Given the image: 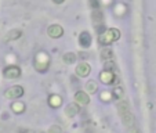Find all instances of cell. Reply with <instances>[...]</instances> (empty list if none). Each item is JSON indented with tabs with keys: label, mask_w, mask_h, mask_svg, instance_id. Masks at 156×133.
I'll use <instances>...</instances> for the list:
<instances>
[{
	"label": "cell",
	"mask_w": 156,
	"mask_h": 133,
	"mask_svg": "<svg viewBox=\"0 0 156 133\" xmlns=\"http://www.w3.org/2000/svg\"><path fill=\"white\" fill-rule=\"evenodd\" d=\"M101 56H102V60H108L112 57V51H111V49H104L101 51Z\"/></svg>",
	"instance_id": "9a60e30c"
},
{
	"label": "cell",
	"mask_w": 156,
	"mask_h": 133,
	"mask_svg": "<svg viewBox=\"0 0 156 133\" xmlns=\"http://www.w3.org/2000/svg\"><path fill=\"white\" fill-rule=\"evenodd\" d=\"M35 67L37 71H44L48 67V57L46 53H39L35 60Z\"/></svg>",
	"instance_id": "3957f363"
},
{
	"label": "cell",
	"mask_w": 156,
	"mask_h": 133,
	"mask_svg": "<svg viewBox=\"0 0 156 133\" xmlns=\"http://www.w3.org/2000/svg\"><path fill=\"white\" fill-rule=\"evenodd\" d=\"M24 94V89L21 86H12L11 89H9L6 92V97L7 98H18Z\"/></svg>",
	"instance_id": "5b68a950"
},
{
	"label": "cell",
	"mask_w": 156,
	"mask_h": 133,
	"mask_svg": "<svg viewBox=\"0 0 156 133\" xmlns=\"http://www.w3.org/2000/svg\"><path fill=\"white\" fill-rule=\"evenodd\" d=\"M3 75L7 78V79H17L21 75V69L18 68L17 65H11V67H7L3 71Z\"/></svg>",
	"instance_id": "277c9868"
},
{
	"label": "cell",
	"mask_w": 156,
	"mask_h": 133,
	"mask_svg": "<svg viewBox=\"0 0 156 133\" xmlns=\"http://www.w3.org/2000/svg\"><path fill=\"white\" fill-rule=\"evenodd\" d=\"M47 33L50 35V38H59L64 33V29L59 25H51V27H48Z\"/></svg>",
	"instance_id": "8992f818"
},
{
	"label": "cell",
	"mask_w": 156,
	"mask_h": 133,
	"mask_svg": "<svg viewBox=\"0 0 156 133\" xmlns=\"http://www.w3.org/2000/svg\"><path fill=\"white\" fill-rule=\"evenodd\" d=\"M53 2H54V3H57V4H61L64 0H53Z\"/></svg>",
	"instance_id": "ffe728a7"
},
{
	"label": "cell",
	"mask_w": 156,
	"mask_h": 133,
	"mask_svg": "<svg viewBox=\"0 0 156 133\" xmlns=\"http://www.w3.org/2000/svg\"><path fill=\"white\" fill-rule=\"evenodd\" d=\"M48 103H50L51 107H59L61 105V98H59L58 96H51L50 100H48Z\"/></svg>",
	"instance_id": "7c38bea8"
},
{
	"label": "cell",
	"mask_w": 156,
	"mask_h": 133,
	"mask_svg": "<svg viewBox=\"0 0 156 133\" xmlns=\"http://www.w3.org/2000/svg\"><path fill=\"white\" fill-rule=\"evenodd\" d=\"M76 74L79 75V76H87L88 74H90V65L88 64H79L76 67Z\"/></svg>",
	"instance_id": "52a82bcc"
},
{
	"label": "cell",
	"mask_w": 156,
	"mask_h": 133,
	"mask_svg": "<svg viewBox=\"0 0 156 133\" xmlns=\"http://www.w3.org/2000/svg\"><path fill=\"white\" fill-rule=\"evenodd\" d=\"M101 80H102L104 83H106V85H109V83H112L113 80H115V75H113L112 72L106 68L105 71L101 74Z\"/></svg>",
	"instance_id": "ba28073f"
},
{
	"label": "cell",
	"mask_w": 156,
	"mask_h": 133,
	"mask_svg": "<svg viewBox=\"0 0 156 133\" xmlns=\"http://www.w3.org/2000/svg\"><path fill=\"white\" fill-rule=\"evenodd\" d=\"M24 104L22 103H14L12 104V109H14L15 113H22V111H24Z\"/></svg>",
	"instance_id": "2e32d148"
},
{
	"label": "cell",
	"mask_w": 156,
	"mask_h": 133,
	"mask_svg": "<svg viewBox=\"0 0 156 133\" xmlns=\"http://www.w3.org/2000/svg\"><path fill=\"white\" fill-rule=\"evenodd\" d=\"M77 113H79V105L77 104H69L66 107V111H65V114L68 116H75Z\"/></svg>",
	"instance_id": "30bf717a"
},
{
	"label": "cell",
	"mask_w": 156,
	"mask_h": 133,
	"mask_svg": "<svg viewBox=\"0 0 156 133\" xmlns=\"http://www.w3.org/2000/svg\"><path fill=\"white\" fill-rule=\"evenodd\" d=\"M87 89H88V92L90 93H94L95 90H97V83L93 82V80H90V82L87 83Z\"/></svg>",
	"instance_id": "e0dca14e"
},
{
	"label": "cell",
	"mask_w": 156,
	"mask_h": 133,
	"mask_svg": "<svg viewBox=\"0 0 156 133\" xmlns=\"http://www.w3.org/2000/svg\"><path fill=\"white\" fill-rule=\"evenodd\" d=\"M119 113H120V116H122V119L124 121L126 126L130 129V127L134 125V118H133L131 113H130V108H129V105H127L126 101L119 103Z\"/></svg>",
	"instance_id": "6da1fadb"
},
{
	"label": "cell",
	"mask_w": 156,
	"mask_h": 133,
	"mask_svg": "<svg viewBox=\"0 0 156 133\" xmlns=\"http://www.w3.org/2000/svg\"><path fill=\"white\" fill-rule=\"evenodd\" d=\"M48 133H61V127L59 126H51Z\"/></svg>",
	"instance_id": "ac0fdd59"
},
{
	"label": "cell",
	"mask_w": 156,
	"mask_h": 133,
	"mask_svg": "<svg viewBox=\"0 0 156 133\" xmlns=\"http://www.w3.org/2000/svg\"><path fill=\"white\" fill-rule=\"evenodd\" d=\"M90 3H91V6L94 7V9H97V7L100 6V3H98L97 0H90Z\"/></svg>",
	"instance_id": "d6986e66"
},
{
	"label": "cell",
	"mask_w": 156,
	"mask_h": 133,
	"mask_svg": "<svg viewBox=\"0 0 156 133\" xmlns=\"http://www.w3.org/2000/svg\"><path fill=\"white\" fill-rule=\"evenodd\" d=\"M79 43L82 44L83 47H88V46H90V43H91V36H90V33H87V32H82V33H80Z\"/></svg>",
	"instance_id": "9c48e42d"
},
{
	"label": "cell",
	"mask_w": 156,
	"mask_h": 133,
	"mask_svg": "<svg viewBox=\"0 0 156 133\" xmlns=\"http://www.w3.org/2000/svg\"><path fill=\"white\" fill-rule=\"evenodd\" d=\"M21 31H18V29H15V31H11V32L9 33V36L6 38V40H14V39H18L21 36Z\"/></svg>",
	"instance_id": "4fadbf2b"
},
{
	"label": "cell",
	"mask_w": 156,
	"mask_h": 133,
	"mask_svg": "<svg viewBox=\"0 0 156 133\" xmlns=\"http://www.w3.org/2000/svg\"><path fill=\"white\" fill-rule=\"evenodd\" d=\"M64 61L66 62V64H72V62L76 61V56H75L73 53H66L64 56Z\"/></svg>",
	"instance_id": "5bb4252c"
},
{
	"label": "cell",
	"mask_w": 156,
	"mask_h": 133,
	"mask_svg": "<svg viewBox=\"0 0 156 133\" xmlns=\"http://www.w3.org/2000/svg\"><path fill=\"white\" fill-rule=\"evenodd\" d=\"M75 98H76V101L77 103H80V104H87L88 101V96L84 92H77L76 94H75Z\"/></svg>",
	"instance_id": "8fae6325"
},
{
	"label": "cell",
	"mask_w": 156,
	"mask_h": 133,
	"mask_svg": "<svg viewBox=\"0 0 156 133\" xmlns=\"http://www.w3.org/2000/svg\"><path fill=\"white\" fill-rule=\"evenodd\" d=\"M119 38H120V32L118 29H115V28H112V29L105 31V33H102L98 38V42L102 44H109V43H112V42L118 40Z\"/></svg>",
	"instance_id": "7a4b0ae2"
}]
</instances>
